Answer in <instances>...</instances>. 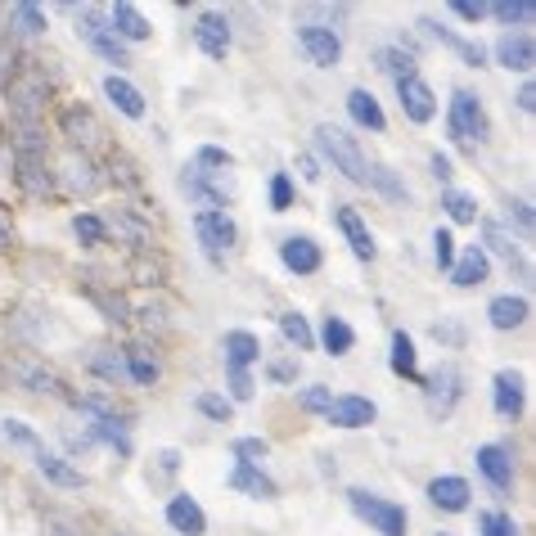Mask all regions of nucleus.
Masks as SVG:
<instances>
[{
  "label": "nucleus",
  "instance_id": "a18cd8bd",
  "mask_svg": "<svg viewBox=\"0 0 536 536\" xmlns=\"http://www.w3.org/2000/svg\"><path fill=\"white\" fill-rule=\"evenodd\" d=\"M433 257H437V266H442V271H451V262H455V239H451V230H433Z\"/></svg>",
  "mask_w": 536,
  "mask_h": 536
},
{
  "label": "nucleus",
  "instance_id": "a878e982",
  "mask_svg": "<svg viewBox=\"0 0 536 536\" xmlns=\"http://www.w3.org/2000/svg\"><path fill=\"white\" fill-rule=\"evenodd\" d=\"M419 28H424V32H428V37H437V41H442V46L460 50V55H464V59H469V64H473V68H478V64H482V59H487V50H482V46H478V41H464V37H460V32L442 28V23H433V19H419Z\"/></svg>",
  "mask_w": 536,
  "mask_h": 536
},
{
  "label": "nucleus",
  "instance_id": "bb28decb",
  "mask_svg": "<svg viewBox=\"0 0 536 536\" xmlns=\"http://www.w3.org/2000/svg\"><path fill=\"white\" fill-rule=\"evenodd\" d=\"M104 95H109L127 118H145V95H140L131 82H122V77H104Z\"/></svg>",
  "mask_w": 536,
  "mask_h": 536
},
{
  "label": "nucleus",
  "instance_id": "a211bd4d",
  "mask_svg": "<svg viewBox=\"0 0 536 536\" xmlns=\"http://www.w3.org/2000/svg\"><path fill=\"white\" fill-rule=\"evenodd\" d=\"M487 271H491V262H487V253H482L478 244L464 248V253L451 262V280L460 284V289H473V284H482V280H487Z\"/></svg>",
  "mask_w": 536,
  "mask_h": 536
},
{
  "label": "nucleus",
  "instance_id": "423d86ee",
  "mask_svg": "<svg viewBox=\"0 0 536 536\" xmlns=\"http://www.w3.org/2000/svg\"><path fill=\"white\" fill-rule=\"evenodd\" d=\"M298 46L307 50V59L316 68H334L343 59V41L334 28H320V23H298Z\"/></svg>",
  "mask_w": 536,
  "mask_h": 536
},
{
  "label": "nucleus",
  "instance_id": "c756f323",
  "mask_svg": "<svg viewBox=\"0 0 536 536\" xmlns=\"http://www.w3.org/2000/svg\"><path fill=\"white\" fill-rule=\"evenodd\" d=\"M0 442H10V446H23V451H32V455H41L46 451V442H41L37 433H32L23 419H0Z\"/></svg>",
  "mask_w": 536,
  "mask_h": 536
},
{
  "label": "nucleus",
  "instance_id": "ea45409f",
  "mask_svg": "<svg viewBox=\"0 0 536 536\" xmlns=\"http://www.w3.org/2000/svg\"><path fill=\"white\" fill-rule=\"evenodd\" d=\"M365 185H379V190L388 194V199H397V203H406V199H410V190L388 172V167H370V181H365Z\"/></svg>",
  "mask_w": 536,
  "mask_h": 536
},
{
  "label": "nucleus",
  "instance_id": "2eb2a0df",
  "mask_svg": "<svg viewBox=\"0 0 536 536\" xmlns=\"http://www.w3.org/2000/svg\"><path fill=\"white\" fill-rule=\"evenodd\" d=\"M280 262L289 266V271H298V275H316L325 257H320V248L311 244L307 235H289V239L280 244Z\"/></svg>",
  "mask_w": 536,
  "mask_h": 536
},
{
  "label": "nucleus",
  "instance_id": "393cba45",
  "mask_svg": "<svg viewBox=\"0 0 536 536\" xmlns=\"http://www.w3.org/2000/svg\"><path fill=\"white\" fill-rule=\"evenodd\" d=\"M496 415L500 419H518L523 415V379L518 374H496Z\"/></svg>",
  "mask_w": 536,
  "mask_h": 536
},
{
  "label": "nucleus",
  "instance_id": "f257e3e1",
  "mask_svg": "<svg viewBox=\"0 0 536 536\" xmlns=\"http://www.w3.org/2000/svg\"><path fill=\"white\" fill-rule=\"evenodd\" d=\"M316 145H320V154L334 163V172H343L352 185L370 181V163H365L361 145H356L343 127H329V122H325V127H316Z\"/></svg>",
  "mask_w": 536,
  "mask_h": 536
},
{
  "label": "nucleus",
  "instance_id": "4468645a",
  "mask_svg": "<svg viewBox=\"0 0 536 536\" xmlns=\"http://www.w3.org/2000/svg\"><path fill=\"white\" fill-rule=\"evenodd\" d=\"M496 59L505 68H518V73H532L536 64V46H532V32H505L496 41Z\"/></svg>",
  "mask_w": 536,
  "mask_h": 536
},
{
  "label": "nucleus",
  "instance_id": "72a5a7b5",
  "mask_svg": "<svg viewBox=\"0 0 536 536\" xmlns=\"http://www.w3.org/2000/svg\"><path fill=\"white\" fill-rule=\"evenodd\" d=\"M280 334L289 338L298 352H311V347H316V334H311V325L298 316V311H284V316H280Z\"/></svg>",
  "mask_w": 536,
  "mask_h": 536
},
{
  "label": "nucleus",
  "instance_id": "ddd939ff",
  "mask_svg": "<svg viewBox=\"0 0 536 536\" xmlns=\"http://www.w3.org/2000/svg\"><path fill=\"white\" fill-rule=\"evenodd\" d=\"M397 95H401V109H406L410 122H433L437 100H433V91H428V82L406 77V82H397Z\"/></svg>",
  "mask_w": 536,
  "mask_h": 536
},
{
  "label": "nucleus",
  "instance_id": "de8ad7c7",
  "mask_svg": "<svg viewBox=\"0 0 536 536\" xmlns=\"http://www.w3.org/2000/svg\"><path fill=\"white\" fill-rule=\"evenodd\" d=\"M271 208H275V212H289V208H293V181H289L284 172L271 181Z\"/></svg>",
  "mask_w": 536,
  "mask_h": 536
},
{
  "label": "nucleus",
  "instance_id": "4d7b16f0",
  "mask_svg": "<svg viewBox=\"0 0 536 536\" xmlns=\"http://www.w3.org/2000/svg\"><path fill=\"white\" fill-rule=\"evenodd\" d=\"M518 109H523V113L536 109V86L532 82H523V91H518Z\"/></svg>",
  "mask_w": 536,
  "mask_h": 536
},
{
  "label": "nucleus",
  "instance_id": "f03ea898",
  "mask_svg": "<svg viewBox=\"0 0 536 536\" xmlns=\"http://www.w3.org/2000/svg\"><path fill=\"white\" fill-rule=\"evenodd\" d=\"M10 109L23 122V131H37V113L46 109V77H41L37 59H23L19 73L10 77Z\"/></svg>",
  "mask_w": 536,
  "mask_h": 536
},
{
  "label": "nucleus",
  "instance_id": "f8f14e48",
  "mask_svg": "<svg viewBox=\"0 0 536 536\" xmlns=\"http://www.w3.org/2000/svg\"><path fill=\"white\" fill-rule=\"evenodd\" d=\"M167 523H172V532H181V536H203L208 532V514L199 509V500L194 496H172L167 500Z\"/></svg>",
  "mask_w": 536,
  "mask_h": 536
},
{
  "label": "nucleus",
  "instance_id": "7ed1b4c3",
  "mask_svg": "<svg viewBox=\"0 0 536 536\" xmlns=\"http://www.w3.org/2000/svg\"><path fill=\"white\" fill-rule=\"evenodd\" d=\"M347 500H352L356 518H365L379 536H406V509L401 505H392V500L374 496V491H365V487H352Z\"/></svg>",
  "mask_w": 536,
  "mask_h": 536
},
{
  "label": "nucleus",
  "instance_id": "5701e85b",
  "mask_svg": "<svg viewBox=\"0 0 536 536\" xmlns=\"http://www.w3.org/2000/svg\"><path fill=\"white\" fill-rule=\"evenodd\" d=\"M230 487L244 491V496H257V500H271L275 496V482L266 478L257 464H235V469H230Z\"/></svg>",
  "mask_w": 536,
  "mask_h": 536
},
{
  "label": "nucleus",
  "instance_id": "20e7f679",
  "mask_svg": "<svg viewBox=\"0 0 536 536\" xmlns=\"http://www.w3.org/2000/svg\"><path fill=\"white\" fill-rule=\"evenodd\" d=\"M446 131H451V140H460V145H482V140H487V113H482L478 95H469V91L451 95Z\"/></svg>",
  "mask_w": 536,
  "mask_h": 536
},
{
  "label": "nucleus",
  "instance_id": "052dcab7",
  "mask_svg": "<svg viewBox=\"0 0 536 536\" xmlns=\"http://www.w3.org/2000/svg\"><path fill=\"white\" fill-rule=\"evenodd\" d=\"M0 248H10V226L0 221Z\"/></svg>",
  "mask_w": 536,
  "mask_h": 536
},
{
  "label": "nucleus",
  "instance_id": "37998d69",
  "mask_svg": "<svg viewBox=\"0 0 536 536\" xmlns=\"http://www.w3.org/2000/svg\"><path fill=\"white\" fill-rule=\"evenodd\" d=\"M194 406H199L208 419H221V424H226V419H230V410H235V401L217 397V392H199V397H194Z\"/></svg>",
  "mask_w": 536,
  "mask_h": 536
},
{
  "label": "nucleus",
  "instance_id": "cd10ccee",
  "mask_svg": "<svg viewBox=\"0 0 536 536\" xmlns=\"http://www.w3.org/2000/svg\"><path fill=\"white\" fill-rule=\"evenodd\" d=\"M320 343H325V352L329 356H347L356 347V329L347 325L343 316H329L325 320V329H320Z\"/></svg>",
  "mask_w": 536,
  "mask_h": 536
},
{
  "label": "nucleus",
  "instance_id": "1a4fd4ad",
  "mask_svg": "<svg viewBox=\"0 0 536 536\" xmlns=\"http://www.w3.org/2000/svg\"><path fill=\"white\" fill-rule=\"evenodd\" d=\"M194 235H199V244L208 248V253H221V248L235 244L239 230L226 212H199V217H194Z\"/></svg>",
  "mask_w": 536,
  "mask_h": 536
},
{
  "label": "nucleus",
  "instance_id": "864d4df0",
  "mask_svg": "<svg viewBox=\"0 0 536 536\" xmlns=\"http://www.w3.org/2000/svg\"><path fill=\"white\" fill-rule=\"evenodd\" d=\"M451 10L460 14V19H469V23H478L482 14H487V5H473V0H451Z\"/></svg>",
  "mask_w": 536,
  "mask_h": 536
},
{
  "label": "nucleus",
  "instance_id": "603ef678",
  "mask_svg": "<svg viewBox=\"0 0 536 536\" xmlns=\"http://www.w3.org/2000/svg\"><path fill=\"white\" fill-rule=\"evenodd\" d=\"M46 527H50V536H82V532H77L73 518H64V514H50V518H46Z\"/></svg>",
  "mask_w": 536,
  "mask_h": 536
},
{
  "label": "nucleus",
  "instance_id": "c85d7f7f",
  "mask_svg": "<svg viewBox=\"0 0 536 536\" xmlns=\"http://www.w3.org/2000/svg\"><path fill=\"white\" fill-rule=\"evenodd\" d=\"M37 469L46 473L50 482H59V487H86V478H82V473H77L73 464H64V460H59L55 451H41V455H37Z\"/></svg>",
  "mask_w": 536,
  "mask_h": 536
},
{
  "label": "nucleus",
  "instance_id": "0eeeda50",
  "mask_svg": "<svg viewBox=\"0 0 536 536\" xmlns=\"http://www.w3.org/2000/svg\"><path fill=\"white\" fill-rule=\"evenodd\" d=\"M194 41H199V50L208 59H226V50H230V23H226V14L203 10L199 19H194Z\"/></svg>",
  "mask_w": 536,
  "mask_h": 536
},
{
  "label": "nucleus",
  "instance_id": "6e6d98bb",
  "mask_svg": "<svg viewBox=\"0 0 536 536\" xmlns=\"http://www.w3.org/2000/svg\"><path fill=\"white\" fill-rule=\"evenodd\" d=\"M509 221H518V230L532 235V212H527V203H509Z\"/></svg>",
  "mask_w": 536,
  "mask_h": 536
},
{
  "label": "nucleus",
  "instance_id": "6ab92c4d",
  "mask_svg": "<svg viewBox=\"0 0 536 536\" xmlns=\"http://www.w3.org/2000/svg\"><path fill=\"white\" fill-rule=\"evenodd\" d=\"M527 316H532V302L514 298V293H505V298H491V307H487V320L496 329H518Z\"/></svg>",
  "mask_w": 536,
  "mask_h": 536
},
{
  "label": "nucleus",
  "instance_id": "f3484780",
  "mask_svg": "<svg viewBox=\"0 0 536 536\" xmlns=\"http://www.w3.org/2000/svg\"><path fill=\"white\" fill-rule=\"evenodd\" d=\"M109 28H113L118 41H149V19L136 10V5H127V0L109 10Z\"/></svg>",
  "mask_w": 536,
  "mask_h": 536
},
{
  "label": "nucleus",
  "instance_id": "9d476101",
  "mask_svg": "<svg viewBox=\"0 0 536 536\" xmlns=\"http://www.w3.org/2000/svg\"><path fill=\"white\" fill-rule=\"evenodd\" d=\"M374 401L370 397H334L329 401V410H325V419L334 428H365V424H374Z\"/></svg>",
  "mask_w": 536,
  "mask_h": 536
},
{
  "label": "nucleus",
  "instance_id": "aec40b11",
  "mask_svg": "<svg viewBox=\"0 0 536 536\" xmlns=\"http://www.w3.org/2000/svg\"><path fill=\"white\" fill-rule=\"evenodd\" d=\"M428 500H433L437 509H446V514H460V509H469V482L464 478H437L433 487H428Z\"/></svg>",
  "mask_w": 536,
  "mask_h": 536
},
{
  "label": "nucleus",
  "instance_id": "412c9836",
  "mask_svg": "<svg viewBox=\"0 0 536 536\" xmlns=\"http://www.w3.org/2000/svg\"><path fill=\"white\" fill-rule=\"evenodd\" d=\"M347 113H352L356 127H370V131H383V127H388V118H383L379 100H374L365 86H356V91L347 95Z\"/></svg>",
  "mask_w": 536,
  "mask_h": 536
},
{
  "label": "nucleus",
  "instance_id": "8fccbe9b",
  "mask_svg": "<svg viewBox=\"0 0 536 536\" xmlns=\"http://www.w3.org/2000/svg\"><path fill=\"white\" fill-rule=\"evenodd\" d=\"M329 401H334L329 388H302V410H320V415H325Z\"/></svg>",
  "mask_w": 536,
  "mask_h": 536
},
{
  "label": "nucleus",
  "instance_id": "9b49d317",
  "mask_svg": "<svg viewBox=\"0 0 536 536\" xmlns=\"http://www.w3.org/2000/svg\"><path fill=\"white\" fill-rule=\"evenodd\" d=\"M424 388H428V410H433V415H451L455 401H460V370H455V365H442Z\"/></svg>",
  "mask_w": 536,
  "mask_h": 536
},
{
  "label": "nucleus",
  "instance_id": "6e6552de",
  "mask_svg": "<svg viewBox=\"0 0 536 536\" xmlns=\"http://www.w3.org/2000/svg\"><path fill=\"white\" fill-rule=\"evenodd\" d=\"M478 473H482V478H487L496 491H509V487H514V455H509V446H500V442L478 446Z\"/></svg>",
  "mask_w": 536,
  "mask_h": 536
},
{
  "label": "nucleus",
  "instance_id": "dca6fc26",
  "mask_svg": "<svg viewBox=\"0 0 536 536\" xmlns=\"http://www.w3.org/2000/svg\"><path fill=\"white\" fill-rule=\"evenodd\" d=\"M338 230L347 235V244H352V253L361 257V262H374V253H379V248H374V235L365 230L361 212H356V208H338Z\"/></svg>",
  "mask_w": 536,
  "mask_h": 536
},
{
  "label": "nucleus",
  "instance_id": "4c0bfd02",
  "mask_svg": "<svg viewBox=\"0 0 536 536\" xmlns=\"http://www.w3.org/2000/svg\"><path fill=\"white\" fill-rule=\"evenodd\" d=\"M19 379L28 383L32 392H50V397H64V383L55 379V374H46V370H37V365H19Z\"/></svg>",
  "mask_w": 536,
  "mask_h": 536
},
{
  "label": "nucleus",
  "instance_id": "e433bc0d",
  "mask_svg": "<svg viewBox=\"0 0 536 536\" xmlns=\"http://www.w3.org/2000/svg\"><path fill=\"white\" fill-rule=\"evenodd\" d=\"M379 68H383V73H392L397 82H406V77H415V55H401V50L383 46L379 50Z\"/></svg>",
  "mask_w": 536,
  "mask_h": 536
},
{
  "label": "nucleus",
  "instance_id": "7c9ffc66",
  "mask_svg": "<svg viewBox=\"0 0 536 536\" xmlns=\"http://www.w3.org/2000/svg\"><path fill=\"white\" fill-rule=\"evenodd\" d=\"M392 370L401 374V379H419V365H415V343H410V334H392Z\"/></svg>",
  "mask_w": 536,
  "mask_h": 536
},
{
  "label": "nucleus",
  "instance_id": "c03bdc74",
  "mask_svg": "<svg viewBox=\"0 0 536 536\" xmlns=\"http://www.w3.org/2000/svg\"><path fill=\"white\" fill-rule=\"evenodd\" d=\"M91 370L100 374V379H109V383L127 379V365H122L118 356H109V352H95V356H91Z\"/></svg>",
  "mask_w": 536,
  "mask_h": 536
},
{
  "label": "nucleus",
  "instance_id": "a19ab883",
  "mask_svg": "<svg viewBox=\"0 0 536 536\" xmlns=\"http://www.w3.org/2000/svg\"><path fill=\"white\" fill-rule=\"evenodd\" d=\"M235 455H239V464H262L266 455H271V442H266V437H239Z\"/></svg>",
  "mask_w": 536,
  "mask_h": 536
},
{
  "label": "nucleus",
  "instance_id": "58836bf2",
  "mask_svg": "<svg viewBox=\"0 0 536 536\" xmlns=\"http://www.w3.org/2000/svg\"><path fill=\"white\" fill-rule=\"evenodd\" d=\"M10 19L19 23V32H28V37H37V32H46V14H41L37 5H28V0H23V5H14V10H10Z\"/></svg>",
  "mask_w": 536,
  "mask_h": 536
},
{
  "label": "nucleus",
  "instance_id": "39448f33",
  "mask_svg": "<svg viewBox=\"0 0 536 536\" xmlns=\"http://www.w3.org/2000/svg\"><path fill=\"white\" fill-rule=\"evenodd\" d=\"M77 19H82V37H86V46L95 50V55H104L109 59V64H118V68H127L131 64V55H127V46H122L118 37H113V28H109V19H104L100 10H91V5H86L82 14H77Z\"/></svg>",
  "mask_w": 536,
  "mask_h": 536
},
{
  "label": "nucleus",
  "instance_id": "3c124183",
  "mask_svg": "<svg viewBox=\"0 0 536 536\" xmlns=\"http://www.w3.org/2000/svg\"><path fill=\"white\" fill-rule=\"evenodd\" d=\"M230 397L235 401H253V379L244 370H230Z\"/></svg>",
  "mask_w": 536,
  "mask_h": 536
},
{
  "label": "nucleus",
  "instance_id": "473e14b6",
  "mask_svg": "<svg viewBox=\"0 0 536 536\" xmlns=\"http://www.w3.org/2000/svg\"><path fill=\"white\" fill-rule=\"evenodd\" d=\"M482 239H487V248L500 257V262H509V266L518 262V244L505 235V226H500V221H482Z\"/></svg>",
  "mask_w": 536,
  "mask_h": 536
},
{
  "label": "nucleus",
  "instance_id": "5fc2aeb1",
  "mask_svg": "<svg viewBox=\"0 0 536 536\" xmlns=\"http://www.w3.org/2000/svg\"><path fill=\"white\" fill-rule=\"evenodd\" d=\"M199 167H230V154L226 149H199Z\"/></svg>",
  "mask_w": 536,
  "mask_h": 536
},
{
  "label": "nucleus",
  "instance_id": "b1692460",
  "mask_svg": "<svg viewBox=\"0 0 536 536\" xmlns=\"http://www.w3.org/2000/svg\"><path fill=\"white\" fill-rule=\"evenodd\" d=\"M257 356H262L257 338L248 334V329H230L226 334V370H248Z\"/></svg>",
  "mask_w": 536,
  "mask_h": 536
},
{
  "label": "nucleus",
  "instance_id": "13d9d810",
  "mask_svg": "<svg viewBox=\"0 0 536 536\" xmlns=\"http://www.w3.org/2000/svg\"><path fill=\"white\" fill-rule=\"evenodd\" d=\"M433 176H437V181H446V176H451V158L433 154Z\"/></svg>",
  "mask_w": 536,
  "mask_h": 536
},
{
  "label": "nucleus",
  "instance_id": "c9c22d12",
  "mask_svg": "<svg viewBox=\"0 0 536 536\" xmlns=\"http://www.w3.org/2000/svg\"><path fill=\"white\" fill-rule=\"evenodd\" d=\"M127 374L140 383V388H149V383H158V361L145 352V347H127Z\"/></svg>",
  "mask_w": 536,
  "mask_h": 536
},
{
  "label": "nucleus",
  "instance_id": "2f4dec72",
  "mask_svg": "<svg viewBox=\"0 0 536 536\" xmlns=\"http://www.w3.org/2000/svg\"><path fill=\"white\" fill-rule=\"evenodd\" d=\"M442 208H446V217H451L455 226H473V221H478V203H473L464 190H446Z\"/></svg>",
  "mask_w": 536,
  "mask_h": 536
},
{
  "label": "nucleus",
  "instance_id": "f704fd0d",
  "mask_svg": "<svg viewBox=\"0 0 536 536\" xmlns=\"http://www.w3.org/2000/svg\"><path fill=\"white\" fill-rule=\"evenodd\" d=\"M181 190L190 194L194 203H203V212H221V208H226V194L212 190V185H203L194 172H190V176H181Z\"/></svg>",
  "mask_w": 536,
  "mask_h": 536
},
{
  "label": "nucleus",
  "instance_id": "4be33fe9",
  "mask_svg": "<svg viewBox=\"0 0 536 536\" xmlns=\"http://www.w3.org/2000/svg\"><path fill=\"white\" fill-rule=\"evenodd\" d=\"M64 136L73 140V145H82V149H91V145H100V122H95V113L91 109H68L64 113Z\"/></svg>",
  "mask_w": 536,
  "mask_h": 536
},
{
  "label": "nucleus",
  "instance_id": "09e8293b",
  "mask_svg": "<svg viewBox=\"0 0 536 536\" xmlns=\"http://www.w3.org/2000/svg\"><path fill=\"white\" fill-rule=\"evenodd\" d=\"M73 235L82 239V244H100V239H104V221L100 217H77L73 221Z\"/></svg>",
  "mask_w": 536,
  "mask_h": 536
},
{
  "label": "nucleus",
  "instance_id": "49530a36",
  "mask_svg": "<svg viewBox=\"0 0 536 536\" xmlns=\"http://www.w3.org/2000/svg\"><path fill=\"white\" fill-rule=\"evenodd\" d=\"M491 14H496L500 23H532V5H509V0H500V5H491Z\"/></svg>",
  "mask_w": 536,
  "mask_h": 536
},
{
  "label": "nucleus",
  "instance_id": "79ce46f5",
  "mask_svg": "<svg viewBox=\"0 0 536 536\" xmlns=\"http://www.w3.org/2000/svg\"><path fill=\"white\" fill-rule=\"evenodd\" d=\"M478 527H482V536H518L514 518H509V514H500V509H487V514L478 518Z\"/></svg>",
  "mask_w": 536,
  "mask_h": 536
},
{
  "label": "nucleus",
  "instance_id": "bf43d9fd",
  "mask_svg": "<svg viewBox=\"0 0 536 536\" xmlns=\"http://www.w3.org/2000/svg\"><path fill=\"white\" fill-rule=\"evenodd\" d=\"M302 176H307V181H320V167H316V158H302Z\"/></svg>",
  "mask_w": 536,
  "mask_h": 536
}]
</instances>
